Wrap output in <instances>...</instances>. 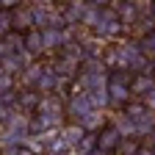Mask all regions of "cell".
Returning a JSON list of instances; mask_svg holds the SVG:
<instances>
[{"label":"cell","mask_w":155,"mask_h":155,"mask_svg":"<svg viewBox=\"0 0 155 155\" xmlns=\"http://www.w3.org/2000/svg\"><path fill=\"white\" fill-rule=\"evenodd\" d=\"M8 91H14V75L0 69V94H8Z\"/></svg>","instance_id":"obj_18"},{"label":"cell","mask_w":155,"mask_h":155,"mask_svg":"<svg viewBox=\"0 0 155 155\" xmlns=\"http://www.w3.org/2000/svg\"><path fill=\"white\" fill-rule=\"evenodd\" d=\"M22 50L28 55H39V53H42L45 50V45H42V31H36V28L25 31L22 33Z\"/></svg>","instance_id":"obj_5"},{"label":"cell","mask_w":155,"mask_h":155,"mask_svg":"<svg viewBox=\"0 0 155 155\" xmlns=\"http://www.w3.org/2000/svg\"><path fill=\"white\" fill-rule=\"evenodd\" d=\"M42 45H45V50H55L58 45H64V31L61 28H45L42 31Z\"/></svg>","instance_id":"obj_8"},{"label":"cell","mask_w":155,"mask_h":155,"mask_svg":"<svg viewBox=\"0 0 155 155\" xmlns=\"http://www.w3.org/2000/svg\"><path fill=\"white\" fill-rule=\"evenodd\" d=\"M83 136H86V133H83V127H81V125H69V127H64V130H61V141H64V144H69V147H78Z\"/></svg>","instance_id":"obj_10"},{"label":"cell","mask_w":155,"mask_h":155,"mask_svg":"<svg viewBox=\"0 0 155 155\" xmlns=\"http://www.w3.org/2000/svg\"><path fill=\"white\" fill-rule=\"evenodd\" d=\"M53 86H58V72H55V69H47V67H45V72H42V78H39L36 89L47 91V89H53Z\"/></svg>","instance_id":"obj_13"},{"label":"cell","mask_w":155,"mask_h":155,"mask_svg":"<svg viewBox=\"0 0 155 155\" xmlns=\"http://www.w3.org/2000/svg\"><path fill=\"white\" fill-rule=\"evenodd\" d=\"M150 58H152V64H155V53H152V55H150Z\"/></svg>","instance_id":"obj_27"},{"label":"cell","mask_w":155,"mask_h":155,"mask_svg":"<svg viewBox=\"0 0 155 155\" xmlns=\"http://www.w3.org/2000/svg\"><path fill=\"white\" fill-rule=\"evenodd\" d=\"M64 155H78V152H75V150H69V152H64Z\"/></svg>","instance_id":"obj_26"},{"label":"cell","mask_w":155,"mask_h":155,"mask_svg":"<svg viewBox=\"0 0 155 155\" xmlns=\"http://www.w3.org/2000/svg\"><path fill=\"white\" fill-rule=\"evenodd\" d=\"M78 125L83 127V133H91V130H97V127L103 125V116H100V111H91V114H86Z\"/></svg>","instance_id":"obj_12"},{"label":"cell","mask_w":155,"mask_h":155,"mask_svg":"<svg viewBox=\"0 0 155 155\" xmlns=\"http://www.w3.org/2000/svg\"><path fill=\"white\" fill-rule=\"evenodd\" d=\"M152 89H155V81H152L150 75H141V72H139V75L130 81V94H141V97H144V94H150Z\"/></svg>","instance_id":"obj_7"},{"label":"cell","mask_w":155,"mask_h":155,"mask_svg":"<svg viewBox=\"0 0 155 155\" xmlns=\"http://www.w3.org/2000/svg\"><path fill=\"white\" fill-rule=\"evenodd\" d=\"M91 111H94V108L89 105V100H86V94H72V100H69V114L75 116L78 122H81V119H83L86 114H91Z\"/></svg>","instance_id":"obj_6"},{"label":"cell","mask_w":155,"mask_h":155,"mask_svg":"<svg viewBox=\"0 0 155 155\" xmlns=\"http://www.w3.org/2000/svg\"><path fill=\"white\" fill-rule=\"evenodd\" d=\"M119 6H122V8L116 11V14H119V19H122V22H133V19H136V14H139L136 3H119Z\"/></svg>","instance_id":"obj_17"},{"label":"cell","mask_w":155,"mask_h":155,"mask_svg":"<svg viewBox=\"0 0 155 155\" xmlns=\"http://www.w3.org/2000/svg\"><path fill=\"white\" fill-rule=\"evenodd\" d=\"M139 47L144 50V55H147V53H150V55L155 53V31H150V33L141 39V45H139Z\"/></svg>","instance_id":"obj_20"},{"label":"cell","mask_w":155,"mask_h":155,"mask_svg":"<svg viewBox=\"0 0 155 155\" xmlns=\"http://www.w3.org/2000/svg\"><path fill=\"white\" fill-rule=\"evenodd\" d=\"M8 116H11V114H8V108H0V122H6Z\"/></svg>","instance_id":"obj_24"},{"label":"cell","mask_w":155,"mask_h":155,"mask_svg":"<svg viewBox=\"0 0 155 155\" xmlns=\"http://www.w3.org/2000/svg\"><path fill=\"white\" fill-rule=\"evenodd\" d=\"M105 91H108V100H114V103H127V97H130V81H127V75L111 72L108 81H105Z\"/></svg>","instance_id":"obj_2"},{"label":"cell","mask_w":155,"mask_h":155,"mask_svg":"<svg viewBox=\"0 0 155 155\" xmlns=\"http://www.w3.org/2000/svg\"><path fill=\"white\" fill-rule=\"evenodd\" d=\"M3 133H0V141H3L6 147H22L28 139H31V130H28V119L25 116H8V119L3 122Z\"/></svg>","instance_id":"obj_1"},{"label":"cell","mask_w":155,"mask_h":155,"mask_svg":"<svg viewBox=\"0 0 155 155\" xmlns=\"http://www.w3.org/2000/svg\"><path fill=\"white\" fill-rule=\"evenodd\" d=\"M144 105H147V111H152V108H155V89H152L150 94H144Z\"/></svg>","instance_id":"obj_23"},{"label":"cell","mask_w":155,"mask_h":155,"mask_svg":"<svg viewBox=\"0 0 155 155\" xmlns=\"http://www.w3.org/2000/svg\"><path fill=\"white\" fill-rule=\"evenodd\" d=\"M42 72H45V67H28V81L31 83H39V78H42Z\"/></svg>","instance_id":"obj_21"},{"label":"cell","mask_w":155,"mask_h":155,"mask_svg":"<svg viewBox=\"0 0 155 155\" xmlns=\"http://www.w3.org/2000/svg\"><path fill=\"white\" fill-rule=\"evenodd\" d=\"M83 14H86V3H69L67 11H64V17L69 19V22H75V19H83Z\"/></svg>","instance_id":"obj_15"},{"label":"cell","mask_w":155,"mask_h":155,"mask_svg":"<svg viewBox=\"0 0 155 155\" xmlns=\"http://www.w3.org/2000/svg\"><path fill=\"white\" fill-rule=\"evenodd\" d=\"M91 150H97V133H86L83 139H81V144H78V155H89Z\"/></svg>","instance_id":"obj_14"},{"label":"cell","mask_w":155,"mask_h":155,"mask_svg":"<svg viewBox=\"0 0 155 155\" xmlns=\"http://www.w3.org/2000/svg\"><path fill=\"white\" fill-rule=\"evenodd\" d=\"M119 144H122V130L116 125H108V127H103V133H97V150H100V152L108 155Z\"/></svg>","instance_id":"obj_4"},{"label":"cell","mask_w":155,"mask_h":155,"mask_svg":"<svg viewBox=\"0 0 155 155\" xmlns=\"http://www.w3.org/2000/svg\"><path fill=\"white\" fill-rule=\"evenodd\" d=\"M86 100H89V105L94 108V111H100V108H105L111 100H108V91H105V86L103 89H94V91H89L86 94Z\"/></svg>","instance_id":"obj_11"},{"label":"cell","mask_w":155,"mask_h":155,"mask_svg":"<svg viewBox=\"0 0 155 155\" xmlns=\"http://www.w3.org/2000/svg\"><path fill=\"white\" fill-rule=\"evenodd\" d=\"M89 155H105V152H100V150H91V152H89Z\"/></svg>","instance_id":"obj_25"},{"label":"cell","mask_w":155,"mask_h":155,"mask_svg":"<svg viewBox=\"0 0 155 155\" xmlns=\"http://www.w3.org/2000/svg\"><path fill=\"white\" fill-rule=\"evenodd\" d=\"M8 31H11V14L0 8V39L8 36Z\"/></svg>","instance_id":"obj_19"},{"label":"cell","mask_w":155,"mask_h":155,"mask_svg":"<svg viewBox=\"0 0 155 155\" xmlns=\"http://www.w3.org/2000/svg\"><path fill=\"white\" fill-rule=\"evenodd\" d=\"M150 155H155V150H150Z\"/></svg>","instance_id":"obj_28"},{"label":"cell","mask_w":155,"mask_h":155,"mask_svg":"<svg viewBox=\"0 0 155 155\" xmlns=\"http://www.w3.org/2000/svg\"><path fill=\"white\" fill-rule=\"evenodd\" d=\"M19 103H22V105H39V97L33 91H25L22 97H19Z\"/></svg>","instance_id":"obj_22"},{"label":"cell","mask_w":155,"mask_h":155,"mask_svg":"<svg viewBox=\"0 0 155 155\" xmlns=\"http://www.w3.org/2000/svg\"><path fill=\"white\" fill-rule=\"evenodd\" d=\"M11 25L19 28V31H31V28H33V22H31V8H14Z\"/></svg>","instance_id":"obj_9"},{"label":"cell","mask_w":155,"mask_h":155,"mask_svg":"<svg viewBox=\"0 0 155 155\" xmlns=\"http://www.w3.org/2000/svg\"><path fill=\"white\" fill-rule=\"evenodd\" d=\"M97 33H103V36H114V33H119L122 31V19L119 14H116V8H103L100 6V17H97Z\"/></svg>","instance_id":"obj_3"},{"label":"cell","mask_w":155,"mask_h":155,"mask_svg":"<svg viewBox=\"0 0 155 155\" xmlns=\"http://www.w3.org/2000/svg\"><path fill=\"white\" fill-rule=\"evenodd\" d=\"M116 152H119V155H139L141 152V144L136 141V139H127V141L122 139V144L116 147Z\"/></svg>","instance_id":"obj_16"}]
</instances>
